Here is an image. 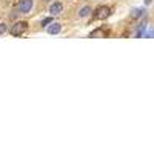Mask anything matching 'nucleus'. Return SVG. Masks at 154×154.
<instances>
[{
	"instance_id": "obj_1",
	"label": "nucleus",
	"mask_w": 154,
	"mask_h": 154,
	"mask_svg": "<svg viewBox=\"0 0 154 154\" xmlns=\"http://www.w3.org/2000/svg\"><path fill=\"white\" fill-rule=\"evenodd\" d=\"M26 29H28V23H26V22H17V23L12 25V28H11L9 32L14 35V37H19V35H22Z\"/></svg>"
},
{
	"instance_id": "obj_2",
	"label": "nucleus",
	"mask_w": 154,
	"mask_h": 154,
	"mask_svg": "<svg viewBox=\"0 0 154 154\" xmlns=\"http://www.w3.org/2000/svg\"><path fill=\"white\" fill-rule=\"evenodd\" d=\"M111 14V9L108 6H99L96 11H94V19H99V20H103L106 17H109Z\"/></svg>"
},
{
	"instance_id": "obj_3",
	"label": "nucleus",
	"mask_w": 154,
	"mask_h": 154,
	"mask_svg": "<svg viewBox=\"0 0 154 154\" xmlns=\"http://www.w3.org/2000/svg\"><path fill=\"white\" fill-rule=\"evenodd\" d=\"M19 12H22V14H26V12L31 11L32 8V0H20V3H19Z\"/></svg>"
},
{
	"instance_id": "obj_4",
	"label": "nucleus",
	"mask_w": 154,
	"mask_h": 154,
	"mask_svg": "<svg viewBox=\"0 0 154 154\" xmlns=\"http://www.w3.org/2000/svg\"><path fill=\"white\" fill-rule=\"evenodd\" d=\"M62 11H63V5L60 2H54L53 5H51V8H49L51 16H57V14H60Z\"/></svg>"
},
{
	"instance_id": "obj_5",
	"label": "nucleus",
	"mask_w": 154,
	"mask_h": 154,
	"mask_svg": "<svg viewBox=\"0 0 154 154\" xmlns=\"http://www.w3.org/2000/svg\"><path fill=\"white\" fill-rule=\"evenodd\" d=\"M60 29H62L60 23H49L48 26H46L48 34H59V32H60Z\"/></svg>"
},
{
	"instance_id": "obj_6",
	"label": "nucleus",
	"mask_w": 154,
	"mask_h": 154,
	"mask_svg": "<svg viewBox=\"0 0 154 154\" xmlns=\"http://www.w3.org/2000/svg\"><path fill=\"white\" fill-rule=\"evenodd\" d=\"M91 12H93V9L89 8V6H83V8L79 11V16H80V17H86V16L91 14Z\"/></svg>"
},
{
	"instance_id": "obj_7",
	"label": "nucleus",
	"mask_w": 154,
	"mask_h": 154,
	"mask_svg": "<svg viewBox=\"0 0 154 154\" xmlns=\"http://www.w3.org/2000/svg\"><path fill=\"white\" fill-rule=\"evenodd\" d=\"M89 37H103V31H102V29H94L91 34H89Z\"/></svg>"
},
{
	"instance_id": "obj_8",
	"label": "nucleus",
	"mask_w": 154,
	"mask_h": 154,
	"mask_svg": "<svg viewBox=\"0 0 154 154\" xmlns=\"http://www.w3.org/2000/svg\"><path fill=\"white\" fill-rule=\"evenodd\" d=\"M49 23H53V16H51V17H46V19H43V20H42V26H45V28H46Z\"/></svg>"
},
{
	"instance_id": "obj_9",
	"label": "nucleus",
	"mask_w": 154,
	"mask_h": 154,
	"mask_svg": "<svg viewBox=\"0 0 154 154\" xmlns=\"http://www.w3.org/2000/svg\"><path fill=\"white\" fill-rule=\"evenodd\" d=\"M6 32V25L5 23H0V35Z\"/></svg>"
},
{
	"instance_id": "obj_10",
	"label": "nucleus",
	"mask_w": 154,
	"mask_h": 154,
	"mask_svg": "<svg viewBox=\"0 0 154 154\" xmlns=\"http://www.w3.org/2000/svg\"><path fill=\"white\" fill-rule=\"evenodd\" d=\"M142 12H143L142 9H137V11H134V12H133V17H140V16H142Z\"/></svg>"
},
{
	"instance_id": "obj_11",
	"label": "nucleus",
	"mask_w": 154,
	"mask_h": 154,
	"mask_svg": "<svg viewBox=\"0 0 154 154\" xmlns=\"http://www.w3.org/2000/svg\"><path fill=\"white\" fill-rule=\"evenodd\" d=\"M45 2H48V0H45Z\"/></svg>"
}]
</instances>
